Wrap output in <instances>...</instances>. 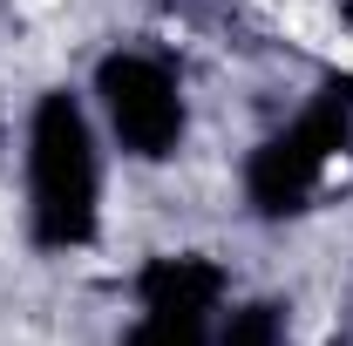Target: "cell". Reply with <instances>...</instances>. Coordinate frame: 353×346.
I'll return each instance as SVG.
<instances>
[{
	"label": "cell",
	"instance_id": "2",
	"mask_svg": "<svg viewBox=\"0 0 353 346\" xmlns=\"http://www.w3.org/2000/svg\"><path fill=\"white\" fill-rule=\"evenodd\" d=\"M347 136H353V75H333V82L292 116V130H279L259 156H252V170H245L252 211L259 217H292L312 197V183L326 176V163L347 150Z\"/></svg>",
	"mask_w": 353,
	"mask_h": 346
},
{
	"label": "cell",
	"instance_id": "3",
	"mask_svg": "<svg viewBox=\"0 0 353 346\" xmlns=\"http://www.w3.org/2000/svg\"><path fill=\"white\" fill-rule=\"evenodd\" d=\"M95 95L109 109V130L116 143L143 156V163H163L183 143V95H176V75L150 54H109L95 68Z\"/></svg>",
	"mask_w": 353,
	"mask_h": 346
},
{
	"label": "cell",
	"instance_id": "4",
	"mask_svg": "<svg viewBox=\"0 0 353 346\" xmlns=\"http://www.w3.org/2000/svg\"><path fill=\"white\" fill-rule=\"evenodd\" d=\"M143 312H170V319H211L224 299V272L211 258H150L136 278Z\"/></svg>",
	"mask_w": 353,
	"mask_h": 346
},
{
	"label": "cell",
	"instance_id": "6",
	"mask_svg": "<svg viewBox=\"0 0 353 346\" xmlns=\"http://www.w3.org/2000/svg\"><path fill=\"white\" fill-rule=\"evenodd\" d=\"M123 346H211V333H204V319H170V312H143L130 333H123Z\"/></svg>",
	"mask_w": 353,
	"mask_h": 346
},
{
	"label": "cell",
	"instance_id": "5",
	"mask_svg": "<svg viewBox=\"0 0 353 346\" xmlns=\"http://www.w3.org/2000/svg\"><path fill=\"white\" fill-rule=\"evenodd\" d=\"M218 346H285V312L279 305H238L224 319Z\"/></svg>",
	"mask_w": 353,
	"mask_h": 346
},
{
	"label": "cell",
	"instance_id": "1",
	"mask_svg": "<svg viewBox=\"0 0 353 346\" xmlns=\"http://www.w3.org/2000/svg\"><path fill=\"white\" fill-rule=\"evenodd\" d=\"M95 197H102V170H95V143H88V116L68 88H54L34 102L28 123V211H34V245L48 252H75L95 238Z\"/></svg>",
	"mask_w": 353,
	"mask_h": 346
}]
</instances>
